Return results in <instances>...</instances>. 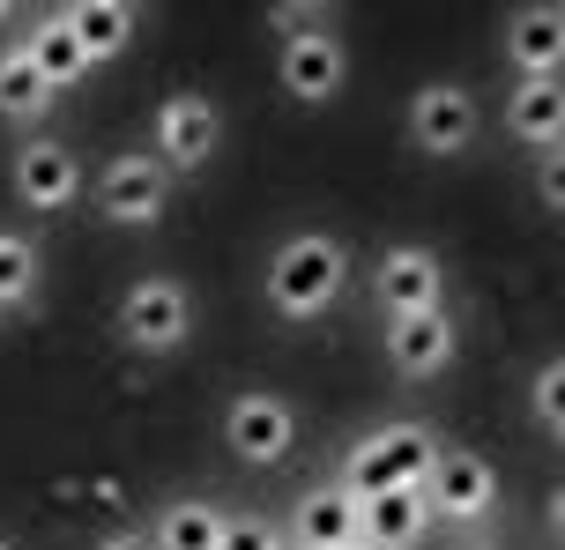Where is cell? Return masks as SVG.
I'll return each mask as SVG.
<instances>
[{"label":"cell","instance_id":"9a60e30c","mask_svg":"<svg viewBox=\"0 0 565 550\" xmlns=\"http://www.w3.org/2000/svg\"><path fill=\"white\" fill-rule=\"evenodd\" d=\"M290 536H298V550H350L358 543V498L342 492V484L306 492L298 514H290Z\"/></svg>","mask_w":565,"mask_h":550},{"label":"cell","instance_id":"7c38bea8","mask_svg":"<svg viewBox=\"0 0 565 550\" xmlns=\"http://www.w3.org/2000/svg\"><path fill=\"white\" fill-rule=\"evenodd\" d=\"M507 60L521 67V83H551L565 75V8L551 0H529L507 15Z\"/></svg>","mask_w":565,"mask_h":550},{"label":"cell","instance_id":"cb8c5ba5","mask_svg":"<svg viewBox=\"0 0 565 550\" xmlns=\"http://www.w3.org/2000/svg\"><path fill=\"white\" fill-rule=\"evenodd\" d=\"M268 23H276L282 37H306V30H328V8H290V0H282V8H268Z\"/></svg>","mask_w":565,"mask_h":550},{"label":"cell","instance_id":"9c48e42d","mask_svg":"<svg viewBox=\"0 0 565 550\" xmlns=\"http://www.w3.org/2000/svg\"><path fill=\"white\" fill-rule=\"evenodd\" d=\"M477 127H483V105L461 83H424L417 97H409V142H417L424 157H469Z\"/></svg>","mask_w":565,"mask_h":550},{"label":"cell","instance_id":"3957f363","mask_svg":"<svg viewBox=\"0 0 565 550\" xmlns=\"http://www.w3.org/2000/svg\"><path fill=\"white\" fill-rule=\"evenodd\" d=\"M119 335L141 357L186 349L194 343V298H186V283L179 276H141V283H127V298H119Z\"/></svg>","mask_w":565,"mask_h":550},{"label":"cell","instance_id":"6da1fadb","mask_svg":"<svg viewBox=\"0 0 565 550\" xmlns=\"http://www.w3.org/2000/svg\"><path fill=\"white\" fill-rule=\"evenodd\" d=\"M342 283H350V254L328 231L282 238L276 254H268V276H260V290H268V305L282 320H320L342 298Z\"/></svg>","mask_w":565,"mask_h":550},{"label":"cell","instance_id":"5b68a950","mask_svg":"<svg viewBox=\"0 0 565 550\" xmlns=\"http://www.w3.org/2000/svg\"><path fill=\"white\" fill-rule=\"evenodd\" d=\"M171 208V172L149 157V149H127L97 172V216L119 224V231H157Z\"/></svg>","mask_w":565,"mask_h":550},{"label":"cell","instance_id":"30bf717a","mask_svg":"<svg viewBox=\"0 0 565 550\" xmlns=\"http://www.w3.org/2000/svg\"><path fill=\"white\" fill-rule=\"evenodd\" d=\"M342 75H350V53H342L335 30H306V37H282L276 53V83L290 105H328L342 89Z\"/></svg>","mask_w":565,"mask_h":550},{"label":"cell","instance_id":"277c9868","mask_svg":"<svg viewBox=\"0 0 565 550\" xmlns=\"http://www.w3.org/2000/svg\"><path fill=\"white\" fill-rule=\"evenodd\" d=\"M417 492H424V514L447 521V528L499 521V476H491V462L469 454V446H439V462H431V476H424Z\"/></svg>","mask_w":565,"mask_h":550},{"label":"cell","instance_id":"e0dca14e","mask_svg":"<svg viewBox=\"0 0 565 550\" xmlns=\"http://www.w3.org/2000/svg\"><path fill=\"white\" fill-rule=\"evenodd\" d=\"M67 15V30H75V45H83V60L97 67V60H119L127 45H135V8L127 0H75V8H60Z\"/></svg>","mask_w":565,"mask_h":550},{"label":"cell","instance_id":"ba28073f","mask_svg":"<svg viewBox=\"0 0 565 550\" xmlns=\"http://www.w3.org/2000/svg\"><path fill=\"white\" fill-rule=\"evenodd\" d=\"M372 298H380V313L402 320V313H439L447 305V261L431 254V246H387L380 268H372Z\"/></svg>","mask_w":565,"mask_h":550},{"label":"cell","instance_id":"ffe728a7","mask_svg":"<svg viewBox=\"0 0 565 550\" xmlns=\"http://www.w3.org/2000/svg\"><path fill=\"white\" fill-rule=\"evenodd\" d=\"M53 97H60V89L30 67L23 45H8V53H0V119H8V127H38V119L53 112Z\"/></svg>","mask_w":565,"mask_h":550},{"label":"cell","instance_id":"f546056e","mask_svg":"<svg viewBox=\"0 0 565 550\" xmlns=\"http://www.w3.org/2000/svg\"><path fill=\"white\" fill-rule=\"evenodd\" d=\"M0 550H15V543H8V536H0Z\"/></svg>","mask_w":565,"mask_h":550},{"label":"cell","instance_id":"83f0119b","mask_svg":"<svg viewBox=\"0 0 565 550\" xmlns=\"http://www.w3.org/2000/svg\"><path fill=\"white\" fill-rule=\"evenodd\" d=\"M461 550H499V543H461Z\"/></svg>","mask_w":565,"mask_h":550},{"label":"cell","instance_id":"8992f818","mask_svg":"<svg viewBox=\"0 0 565 550\" xmlns=\"http://www.w3.org/2000/svg\"><path fill=\"white\" fill-rule=\"evenodd\" d=\"M149 157L164 164V172H186L194 179L209 157H216V142H224V112L201 97V89H179V97H164L157 105V127H149Z\"/></svg>","mask_w":565,"mask_h":550},{"label":"cell","instance_id":"8fae6325","mask_svg":"<svg viewBox=\"0 0 565 550\" xmlns=\"http://www.w3.org/2000/svg\"><path fill=\"white\" fill-rule=\"evenodd\" d=\"M8 179H15V202H23V208L53 216V208L75 202L83 164H75V149H67V142H23V149H15V164H8Z\"/></svg>","mask_w":565,"mask_h":550},{"label":"cell","instance_id":"4316f807","mask_svg":"<svg viewBox=\"0 0 565 550\" xmlns=\"http://www.w3.org/2000/svg\"><path fill=\"white\" fill-rule=\"evenodd\" d=\"M551 536H558V543H565V484H558V492H551Z\"/></svg>","mask_w":565,"mask_h":550},{"label":"cell","instance_id":"2e32d148","mask_svg":"<svg viewBox=\"0 0 565 550\" xmlns=\"http://www.w3.org/2000/svg\"><path fill=\"white\" fill-rule=\"evenodd\" d=\"M424 528H431V514H424V492L358 498V543H365V550H409Z\"/></svg>","mask_w":565,"mask_h":550},{"label":"cell","instance_id":"7a4b0ae2","mask_svg":"<svg viewBox=\"0 0 565 550\" xmlns=\"http://www.w3.org/2000/svg\"><path fill=\"white\" fill-rule=\"evenodd\" d=\"M439 462V432L417 424V417H402V424H380L350 446V462H342V492L350 498H380V492H417L424 476Z\"/></svg>","mask_w":565,"mask_h":550},{"label":"cell","instance_id":"d6986e66","mask_svg":"<svg viewBox=\"0 0 565 550\" xmlns=\"http://www.w3.org/2000/svg\"><path fill=\"white\" fill-rule=\"evenodd\" d=\"M224 536H231V521L209 498H171L164 514H157V528H149L157 550H224Z\"/></svg>","mask_w":565,"mask_h":550},{"label":"cell","instance_id":"f1b7e54d","mask_svg":"<svg viewBox=\"0 0 565 550\" xmlns=\"http://www.w3.org/2000/svg\"><path fill=\"white\" fill-rule=\"evenodd\" d=\"M8 15H15V8H8V0H0V23H8Z\"/></svg>","mask_w":565,"mask_h":550},{"label":"cell","instance_id":"4fadbf2b","mask_svg":"<svg viewBox=\"0 0 565 550\" xmlns=\"http://www.w3.org/2000/svg\"><path fill=\"white\" fill-rule=\"evenodd\" d=\"M454 349H461V335H454L447 305H439V313H402V320H387V365H395L402 379H439L454 365Z\"/></svg>","mask_w":565,"mask_h":550},{"label":"cell","instance_id":"1f68e13d","mask_svg":"<svg viewBox=\"0 0 565 550\" xmlns=\"http://www.w3.org/2000/svg\"><path fill=\"white\" fill-rule=\"evenodd\" d=\"M558 8H565V0H558Z\"/></svg>","mask_w":565,"mask_h":550},{"label":"cell","instance_id":"484cf974","mask_svg":"<svg viewBox=\"0 0 565 550\" xmlns=\"http://www.w3.org/2000/svg\"><path fill=\"white\" fill-rule=\"evenodd\" d=\"M97 550H157V543H149V528H113Z\"/></svg>","mask_w":565,"mask_h":550},{"label":"cell","instance_id":"4dcf8cb0","mask_svg":"<svg viewBox=\"0 0 565 550\" xmlns=\"http://www.w3.org/2000/svg\"><path fill=\"white\" fill-rule=\"evenodd\" d=\"M350 550H365V543H350Z\"/></svg>","mask_w":565,"mask_h":550},{"label":"cell","instance_id":"52a82bcc","mask_svg":"<svg viewBox=\"0 0 565 550\" xmlns=\"http://www.w3.org/2000/svg\"><path fill=\"white\" fill-rule=\"evenodd\" d=\"M224 439H231V454H238V462L282 468L290 454H298V409L282 402V395H231Z\"/></svg>","mask_w":565,"mask_h":550},{"label":"cell","instance_id":"44dd1931","mask_svg":"<svg viewBox=\"0 0 565 550\" xmlns=\"http://www.w3.org/2000/svg\"><path fill=\"white\" fill-rule=\"evenodd\" d=\"M38 283H45V261H38V246L15 231H0V313H23L38 305Z\"/></svg>","mask_w":565,"mask_h":550},{"label":"cell","instance_id":"d4e9b609","mask_svg":"<svg viewBox=\"0 0 565 550\" xmlns=\"http://www.w3.org/2000/svg\"><path fill=\"white\" fill-rule=\"evenodd\" d=\"M224 550H276V536H268L260 521H246V528H231V536H224Z\"/></svg>","mask_w":565,"mask_h":550},{"label":"cell","instance_id":"ac0fdd59","mask_svg":"<svg viewBox=\"0 0 565 550\" xmlns=\"http://www.w3.org/2000/svg\"><path fill=\"white\" fill-rule=\"evenodd\" d=\"M15 45L30 53V67H38L53 89H75L89 75V60H83V45H75V30H67V15H60V8H45V15H38Z\"/></svg>","mask_w":565,"mask_h":550},{"label":"cell","instance_id":"603a6c76","mask_svg":"<svg viewBox=\"0 0 565 550\" xmlns=\"http://www.w3.org/2000/svg\"><path fill=\"white\" fill-rule=\"evenodd\" d=\"M536 194H543V208H551V216H565V142L536 157Z\"/></svg>","mask_w":565,"mask_h":550},{"label":"cell","instance_id":"5bb4252c","mask_svg":"<svg viewBox=\"0 0 565 550\" xmlns=\"http://www.w3.org/2000/svg\"><path fill=\"white\" fill-rule=\"evenodd\" d=\"M507 134H513V142H529L536 157L565 142V75H551V83H513L507 89Z\"/></svg>","mask_w":565,"mask_h":550},{"label":"cell","instance_id":"7402d4cb","mask_svg":"<svg viewBox=\"0 0 565 550\" xmlns=\"http://www.w3.org/2000/svg\"><path fill=\"white\" fill-rule=\"evenodd\" d=\"M529 409H536V424L565 446V357H551L536 373V387H529Z\"/></svg>","mask_w":565,"mask_h":550}]
</instances>
